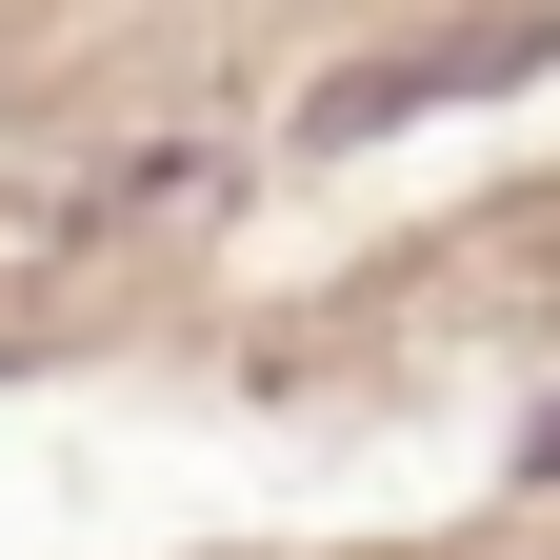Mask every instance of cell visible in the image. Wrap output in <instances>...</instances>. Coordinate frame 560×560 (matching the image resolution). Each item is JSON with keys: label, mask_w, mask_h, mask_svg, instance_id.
I'll return each instance as SVG.
<instances>
[{"label": "cell", "mask_w": 560, "mask_h": 560, "mask_svg": "<svg viewBox=\"0 0 560 560\" xmlns=\"http://www.w3.org/2000/svg\"><path fill=\"white\" fill-rule=\"evenodd\" d=\"M540 60H560V21H441L420 60H361V81H320V140H400V120H441V101L540 81Z\"/></svg>", "instance_id": "1"}]
</instances>
